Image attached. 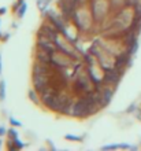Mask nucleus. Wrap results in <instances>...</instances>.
I'll return each instance as SVG.
<instances>
[{"label":"nucleus","instance_id":"6","mask_svg":"<svg viewBox=\"0 0 141 151\" xmlns=\"http://www.w3.org/2000/svg\"><path fill=\"white\" fill-rule=\"evenodd\" d=\"M26 10H28V4H26V1H24L22 6L19 7V10L16 11V17H18V18H24L25 14H26Z\"/></svg>","mask_w":141,"mask_h":151},{"label":"nucleus","instance_id":"11","mask_svg":"<svg viewBox=\"0 0 141 151\" xmlns=\"http://www.w3.org/2000/svg\"><path fill=\"white\" fill-rule=\"evenodd\" d=\"M7 135H8V137L14 139V137H18V132H16V129L11 128V129H8V131H7Z\"/></svg>","mask_w":141,"mask_h":151},{"label":"nucleus","instance_id":"5","mask_svg":"<svg viewBox=\"0 0 141 151\" xmlns=\"http://www.w3.org/2000/svg\"><path fill=\"white\" fill-rule=\"evenodd\" d=\"M29 98H30V100L33 102V103H36V104H41V98H40V93H39L37 91H36L34 88L29 91Z\"/></svg>","mask_w":141,"mask_h":151},{"label":"nucleus","instance_id":"2","mask_svg":"<svg viewBox=\"0 0 141 151\" xmlns=\"http://www.w3.org/2000/svg\"><path fill=\"white\" fill-rule=\"evenodd\" d=\"M123 73L121 70H118L117 68L110 69V70H106V76H104V83L107 85H112V87H117L119 81H121Z\"/></svg>","mask_w":141,"mask_h":151},{"label":"nucleus","instance_id":"4","mask_svg":"<svg viewBox=\"0 0 141 151\" xmlns=\"http://www.w3.org/2000/svg\"><path fill=\"white\" fill-rule=\"evenodd\" d=\"M51 58H52V54H49L48 51H44V50L37 48V52H36V60H37V62L51 63Z\"/></svg>","mask_w":141,"mask_h":151},{"label":"nucleus","instance_id":"19","mask_svg":"<svg viewBox=\"0 0 141 151\" xmlns=\"http://www.w3.org/2000/svg\"><path fill=\"white\" fill-rule=\"evenodd\" d=\"M0 37H3V36H1V33H0Z\"/></svg>","mask_w":141,"mask_h":151},{"label":"nucleus","instance_id":"14","mask_svg":"<svg viewBox=\"0 0 141 151\" xmlns=\"http://www.w3.org/2000/svg\"><path fill=\"white\" fill-rule=\"evenodd\" d=\"M136 107H137V106H136V104H130V106H129V109H127V110H126V111H127V113H132V111H133V110H136Z\"/></svg>","mask_w":141,"mask_h":151},{"label":"nucleus","instance_id":"10","mask_svg":"<svg viewBox=\"0 0 141 151\" xmlns=\"http://www.w3.org/2000/svg\"><path fill=\"white\" fill-rule=\"evenodd\" d=\"M64 139L71 140V142H81L82 137H78V136H75V135H64Z\"/></svg>","mask_w":141,"mask_h":151},{"label":"nucleus","instance_id":"15","mask_svg":"<svg viewBox=\"0 0 141 151\" xmlns=\"http://www.w3.org/2000/svg\"><path fill=\"white\" fill-rule=\"evenodd\" d=\"M6 133H7V129L4 127H0V136H4Z\"/></svg>","mask_w":141,"mask_h":151},{"label":"nucleus","instance_id":"16","mask_svg":"<svg viewBox=\"0 0 141 151\" xmlns=\"http://www.w3.org/2000/svg\"><path fill=\"white\" fill-rule=\"evenodd\" d=\"M6 12H7V8H6V7L0 8V15H3V14H6Z\"/></svg>","mask_w":141,"mask_h":151},{"label":"nucleus","instance_id":"17","mask_svg":"<svg viewBox=\"0 0 141 151\" xmlns=\"http://www.w3.org/2000/svg\"><path fill=\"white\" fill-rule=\"evenodd\" d=\"M0 72H1V55H0Z\"/></svg>","mask_w":141,"mask_h":151},{"label":"nucleus","instance_id":"8","mask_svg":"<svg viewBox=\"0 0 141 151\" xmlns=\"http://www.w3.org/2000/svg\"><path fill=\"white\" fill-rule=\"evenodd\" d=\"M122 148V143L121 144H108V146H103L102 150H118Z\"/></svg>","mask_w":141,"mask_h":151},{"label":"nucleus","instance_id":"18","mask_svg":"<svg viewBox=\"0 0 141 151\" xmlns=\"http://www.w3.org/2000/svg\"><path fill=\"white\" fill-rule=\"evenodd\" d=\"M0 146H1V140H0Z\"/></svg>","mask_w":141,"mask_h":151},{"label":"nucleus","instance_id":"3","mask_svg":"<svg viewBox=\"0 0 141 151\" xmlns=\"http://www.w3.org/2000/svg\"><path fill=\"white\" fill-rule=\"evenodd\" d=\"M31 80H33V88L39 93L43 91L44 88H47L49 85V83H51V78L45 74H33V78Z\"/></svg>","mask_w":141,"mask_h":151},{"label":"nucleus","instance_id":"1","mask_svg":"<svg viewBox=\"0 0 141 151\" xmlns=\"http://www.w3.org/2000/svg\"><path fill=\"white\" fill-rule=\"evenodd\" d=\"M54 41H55V44H56V48H58V51H60V52H63V54L69 55L71 59L79 60V54L77 52V50H75L74 44L71 43L70 40H67L66 37L62 35V33H59Z\"/></svg>","mask_w":141,"mask_h":151},{"label":"nucleus","instance_id":"13","mask_svg":"<svg viewBox=\"0 0 141 151\" xmlns=\"http://www.w3.org/2000/svg\"><path fill=\"white\" fill-rule=\"evenodd\" d=\"M25 0H18V1H16L15 4H14V6H12V12H16L18 11V10H19V7L21 6H22V3H24Z\"/></svg>","mask_w":141,"mask_h":151},{"label":"nucleus","instance_id":"9","mask_svg":"<svg viewBox=\"0 0 141 151\" xmlns=\"http://www.w3.org/2000/svg\"><path fill=\"white\" fill-rule=\"evenodd\" d=\"M14 146H15L16 150H21V148L25 147V144L19 140V137H14Z\"/></svg>","mask_w":141,"mask_h":151},{"label":"nucleus","instance_id":"7","mask_svg":"<svg viewBox=\"0 0 141 151\" xmlns=\"http://www.w3.org/2000/svg\"><path fill=\"white\" fill-rule=\"evenodd\" d=\"M6 99V81H0V100Z\"/></svg>","mask_w":141,"mask_h":151},{"label":"nucleus","instance_id":"12","mask_svg":"<svg viewBox=\"0 0 141 151\" xmlns=\"http://www.w3.org/2000/svg\"><path fill=\"white\" fill-rule=\"evenodd\" d=\"M10 124H11L12 127H22V122H21V121H18V119H15L14 118V117H11V118H10Z\"/></svg>","mask_w":141,"mask_h":151}]
</instances>
